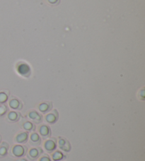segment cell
Returning <instances> with one entry per match:
<instances>
[{
	"instance_id": "1",
	"label": "cell",
	"mask_w": 145,
	"mask_h": 161,
	"mask_svg": "<svg viewBox=\"0 0 145 161\" xmlns=\"http://www.w3.org/2000/svg\"><path fill=\"white\" fill-rule=\"evenodd\" d=\"M27 148L21 145H16L12 149V154L16 157H21L26 154Z\"/></svg>"
},
{
	"instance_id": "9",
	"label": "cell",
	"mask_w": 145,
	"mask_h": 161,
	"mask_svg": "<svg viewBox=\"0 0 145 161\" xmlns=\"http://www.w3.org/2000/svg\"><path fill=\"white\" fill-rule=\"evenodd\" d=\"M18 71L23 76H28L30 74V68L27 65H25V64H22L18 67Z\"/></svg>"
},
{
	"instance_id": "13",
	"label": "cell",
	"mask_w": 145,
	"mask_h": 161,
	"mask_svg": "<svg viewBox=\"0 0 145 161\" xmlns=\"http://www.w3.org/2000/svg\"><path fill=\"white\" fill-rule=\"evenodd\" d=\"M20 118V114L16 112H10L8 115V120L11 122H17Z\"/></svg>"
},
{
	"instance_id": "8",
	"label": "cell",
	"mask_w": 145,
	"mask_h": 161,
	"mask_svg": "<svg viewBox=\"0 0 145 161\" xmlns=\"http://www.w3.org/2000/svg\"><path fill=\"white\" fill-rule=\"evenodd\" d=\"M29 116L30 119H31L35 123H40L42 122V120H43L41 115H40L36 111H32V112H29Z\"/></svg>"
},
{
	"instance_id": "19",
	"label": "cell",
	"mask_w": 145,
	"mask_h": 161,
	"mask_svg": "<svg viewBox=\"0 0 145 161\" xmlns=\"http://www.w3.org/2000/svg\"><path fill=\"white\" fill-rule=\"evenodd\" d=\"M40 161H51V160L50 159V158L48 157L47 155H46V156H43V157L40 159Z\"/></svg>"
},
{
	"instance_id": "18",
	"label": "cell",
	"mask_w": 145,
	"mask_h": 161,
	"mask_svg": "<svg viewBox=\"0 0 145 161\" xmlns=\"http://www.w3.org/2000/svg\"><path fill=\"white\" fill-rule=\"evenodd\" d=\"M7 107L5 105H1L0 106V116H2L4 114L7 112Z\"/></svg>"
},
{
	"instance_id": "21",
	"label": "cell",
	"mask_w": 145,
	"mask_h": 161,
	"mask_svg": "<svg viewBox=\"0 0 145 161\" xmlns=\"http://www.w3.org/2000/svg\"><path fill=\"white\" fill-rule=\"evenodd\" d=\"M0 141H1V137H0Z\"/></svg>"
},
{
	"instance_id": "11",
	"label": "cell",
	"mask_w": 145,
	"mask_h": 161,
	"mask_svg": "<svg viewBox=\"0 0 145 161\" xmlns=\"http://www.w3.org/2000/svg\"><path fill=\"white\" fill-rule=\"evenodd\" d=\"M41 142V139L37 133H32L31 135V143L33 145H39Z\"/></svg>"
},
{
	"instance_id": "3",
	"label": "cell",
	"mask_w": 145,
	"mask_h": 161,
	"mask_svg": "<svg viewBox=\"0 0 145 161\" xmlns=\"http://www.w3.org/2000/svg\"><path fill=\"white\" fill-rule=\"evenodd\" d=\"M56 147H57V144H56L55 139H49L45 142V149L49 151V152H52V151H54L56 149Z\"/></svg>"
},
{
	"instance_id": "14",
	"label": "cell",
	"mask_w": 145,
	"mask_h": 161,
	"mask_svg": "<svg viewBox=\"0 0 145 161\" xmlns=\"http://www.w3.org/2000/svg\"><path fill=\"white\" fill-rule=\"evenodd\" d=\"M9 105L12 109H14V110H18V109L21 108V105L20 104L19 101L16 99L12 100L10 103H9Z\"/></svg>"
},
{
	"instance_id": "5",
	"label": "cell",
	"mask_w": 145,
	"mask_h": 161,
	"mask_svg": "<svg viewBox=\"0 0 145 161\" xmlns=\"http://www.w3.org/2000/svg\"><path fill=\"white\" fill-rule=\"evenodd\" d=\"M58 112H57V110H54L52 111V112H50V113H49L47 115L46 117V120L50 124H54V123H55L57 121V120H58Z\"/></svg>"
},
{
	"instance_id": "10",
	"label": "cell",
	"mask_w": 145,
	"mask_h": 161,
	"mask_svg": "<svg viewBox=\"0 0 145 161\" xmlns=\"http://www.w3.org/2000/svg\"><path fill=\"white\" fill-rule=\"evenodd\" d=\"M39 110L41 112L46 113V112H48L52 109V105L50 103H43L39 105L38 107Z\"/></svg>"
},
{
	"instance_id": "7",
	"label": "cell",
	"mask_w": 145,
	"mask_h": 161,
	"mask_svg": "<svg viewBox=\"0 0 145 161\" xmlns=\"http://www.w3.org/2000/svg\"><path fill=\"white\" fill-rule=\"evenodd\" d=\"M28 137H29L28 132L20 133L16 137V141L18 143H24L28 141Z\"/></svg>"
},
{
	"instance_id": "20",
	"label": "cell",
	"mask_w": 145,
	"mask_h": 161,
	"mask_svg": "<svg viewBox=\"0 0 145 161\" xmlns=\"http://www.w3.org/2000/svg\"><path fill=\"white\" fill-rule=\"evenodd\" d=\"M18 161H28V160H26V159H21V160H18Z\"/></svg>"
},
{
	"instance_id": "16",
	"label": "cell",
	"mask_w": 145,
	"mask_h": 161,
	"mask_svg": "<svg viewBox=\"0 0 145 161\" xmlns=\"http://www.w3.org/2000/svg\"><path fill=\"white\" fill-rule=\"evenodd\" d=\"M64 158H65V155L59 151H55V152L52 154V159H53L54 160L57 161V160H62Z\"/></svg>"
},
{
	"instance_id": "12",
	"label": "cell",
	"mask_w": 145,
	"mask_h": 161,
	"mask_svg": "<svg viewBox=\"0 0 145 161\" xmlns=\"http://www.w3.org/2000/svg\"><path fill=\"white\" fill-rule=\"evenodd\" d=\"M9 150V144L7 142H3L0 146V156L3 157L7 154Z\"/></svg>"
},
{
	"instance_id": "4",
	"label": "cell",
	"mask_w": 145,
	"mask_h": 161,
	"mask_svg": "<svg viewBox=\"0 0 145 161\" xmlns=\"http://www.w3.org/2000/svg\"><path fill=\"white\" fill-rule=\"evenodd\" d=\"M43 153V150L40 148H31L29 152V158L31 160H35L38 158L40 154Z\"/></svg>"
},
{
	"instance_id": "2",
	"label": "cell",
	"mask_w": 145,
	"mask_h": 161,
	"mask_svg": "<svg viewBox=\"0 0 145 161\" xmlns=\"http://www.w3.org/2000/svg\"><path fill=\"white\" fill-rule=\"evenodd\" d=\"M58 143L60 148H61L64 151L69 152V151H70V150H71V144H70L69 141L67 139L64 138H60L58 141Z\"/></svg>"
},
{
	"instance_id": "17",
	"label": "cell",
	"mask_w": 145,
	"mask_h": 161,
	"mask_svg": "<svg viewBox=\"0 0 145 161\" xmlns=\"http://www.w3.org/2000/svg\"><path fill=\"white\" fill-rule=\"evenodd\" d=\"M7 95L4 93H0V103H4L7 101Z\"/></svg>"
},
{
	"instance_id": "15",
	"label": "cell",
	"mask_w": 145,
	"mask_h": 161,
	"mask_svg": "<svg viewBox=\"0 0 145 161\" xmlns=\"http://www.w3.org/2000/svg\"><path fill=\"white\" fill-rule=\"evenodd\" d=\"M23 129H26V131H34L35 129V125L33 124L32 122H26L24 124H23Z\"/></svg>"
},
{
	"instance_id": "6",
	"label": "cell",
	"mask_w": 145,
	"mask_h": 161,
	"mask_svg": "<svg viewBox=\"0 0 145 161\" xmlns=\"http://www.w3.org/2000/svg\"><path fill=\"white\" fill-rule=\"evenodd\" d=\"M39 133L43 138H49L51 136V130L47 125H43L39 129Z\"/></svg>"
}]
</instances>
